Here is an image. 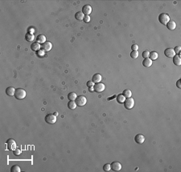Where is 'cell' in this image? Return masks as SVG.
I'll use <instances>...</instances> for the list:
<instances>
[{
  "label": "cell",
  "instance_id": "obj_34",
  "mask_svg": "<svg viewBox=\"0 0 181 172\" xmlns=\"http://www.w3.org/2000/svg\"><path fill=\"white\" fill-rule=\"evenodd\" d=\"M83 20L85 23H89V21H90V16H89V15H85Z\"/></svg>",
  "mask_w": 181,
  "mask_h": 172
},
{
  "label": "cell",
  "instance_id": "obj_28",
  "mask_svg": "<svg viewBox=\"0 0 181 172\" xmlns=\"http://www.w3.org/2000/svg\"><path fill=\"white\" fill-rule=\"evenodd\" d=\"M130 57L132 58H135V59L139 57V52H138V50H132L131 53H130Z\"/></svg>",
  "mask_w": 181,
  "mask_h": 172
},
{
  "label": "cell",
  "instance_id": "obj_24",
  "mask_svg": "<svg viewBox=\"0 0 181 172\" xmlns=\"http://www.w3.org/2000/svg\"><path fill=\"white\" fill-rule=\"evenodd\" d=\"M125 100H126V98L124 97V95H122V94L118 95V96H117V101L119 103H123L124 102H125Z\"/></svg>",
  "mask_w": 181,
  "mask_h": 172
},
{
  "label": "cell",
  "instance_id": "obj_10",
  "mask_svg": "<svg viewBox=\"0 0 181 172\" xmlns=\"http://www.w3.org/2000/svg\"><path fill=\"white\" fill-rule=\"evenodd\" d=\"M164 54L168 58H173L176 55V53L174 51V49L172 48H167L164 50Z\"/></svg>",
  "mask_w": 181,
  "mask_h": 172
},
{
  "label": "cell",
  "instance_id": "obj_18",
  "mask_svg": "<svg viewBox=\"0 0 181 172\" xmlns=\"http://www.w3.org/2000/svg\"><path fill=\"white\" fill-rule=\"evenodd\" d=\"M36 42H37L38 43H40V44L44 43V42H46L45 35H44V34H40V35H38L37 38H36Z\"/></svg>",
  "mask_w": 181,
  "mask_h": 172
},
{
  "label": "cell",
  "instance_id": "obj_40",
  "mask_svg": "<svg viewBox=\"0 0 181 172\" xmlns=\"http://www.w3.org/2000/svg\"><path fill=\"white\" fill-rule=\"evenodd\" d=\"M54 115H56H56H58V113H57V112H56V113H55V114H54Z\"/></svg>",
  "mask_w": 181,
  "mask_h": 172
},
{
  "label": "cell",
  "instance_id": "obj_15",
  "mask_svg": "<svg viewBox=\"0 0 181 172\" xmlns=\"http://www.w3.org/2000/svg\"><path fill=\"white\" fill-rule=\"evenodd\" d=\"M143 65L145 67H151V65H152V60L149 58H144V60L143 61Z\"/></svg>",
  "mask_w": 181,
  "mask_h": 172
},
{
  "label": "cell",
  "instance_id": "obj_32",
  "mask_svg": "<svg viewBox=\"0 0 181 172\" xmlns=\"http://www.w3.org/2000/svg\"><path fill=\"white\" fill-rule=\"evenodd\" d=\"M13 153H14L15 155L18 156V155H19V154H21V150L18 149V148H16V149H15L14 150H13Z\"/></svg>",
  "mask_w": 181,
  "mask_h": 172
},
{
  "label": "cell",
  "instance_id": "obj_21",
  "mask_svg": "<svg viewBox=\"0 0 181 172\" xmlns=\"http://www.w3.org/2000/svg\"><path fill=\"white\" fill-rule=\"evenodd\" d=\"M77 107V103H76L75 101H71L69 100V102L68 103V107L70 109V110H74L76 109V107Z\"/></svg>",
  "mask_w": 181,
  "mask_h": 172
},
{
  "label": "cell",
  "instance_id": "obj_38",
  "mask_svg": "<svg viewBox=\"0 0 181 172\" xmlns=\"http://www.w3.org/2000/svg\"><path fill=\"white\" fill-rule=\"evenodd\" d=\"M176 86H177V87L178 88H181V84H180V79H179L178 81H177V83H176Z\"/></svg>",
  "mask_w": 181,
  "mask_h": 172
},
{
  "label": "cell",
  "instance_id": "obj_2",
  "mask_svg": "<svg viewBox=\"0 0 181 172\" xmlns=\"http://www.w3.org/2000/svg\"><path fill=\"white\" fill-rule=\"evenodd\" d=\"M123 104H124V107H125L126 109L130 110V109H132L134 107V106H135V100H134V99H132L131 97L127 98V99H126V100L123 103Z\"/></svg>",
  "mask_w": 181,
  "mask_h": 172
},
{
  "label": "cell",
  "instance_id": "obj_3",
  "mask_svg": "<svg viewBox=\"0 0 181 172\" xmlns=\"http://www.w3.org/2000/svg\"><path fill=\"white\" fill-rule=\"evenodd\" d=\"M159 21L160 23H162L163 25H167V23L170 21V17L167 14H165V13H163V14H160L159 16Z\"/></svg>",
  "mask_w": 181,
  "mask_h": 172
},
{
  "label": "cell",
  "instance_id": "obj_23",
  "mask_svg": "<svg viewBox=\"0 0 181 172\" xmlns=\"http://www.w3.org/2000/svg\"><path fill=\"white\" fill-rule=\"evenodd\" d=\"M25 38H26V40L28 41V42H32V41L35 39V35L32 34H29V33H28V34L25 35Z\"/></svg>",
  "mask_w": 181,
  "mask_h": 172
},
{
  "label": "cell",
  "instance_id": "obj_31",
  "mask_svg": "<svg viewBox=\"0 0 181 172\" xmlns=\"http://www.w3.org/2000/svg\"><path fill=\"white\" fill-rule=\"evenodd\" d=\"M143 57L144 58H149V55H150V52L148 51V50H145V51L143 52Z\"/></svg>",
  "mask_w": 181,
  "mask_h": 172
},
{
  "label": "cell",
  "instance_id": "obj_1",
  "mask_svg": "<svg viewBox=\"0 0 181 172\" xmlns=\"http://www.w3.org/2000/svg\"><path fill=\"white\" fill-rule=\"evenodd\" d=\"M26 95H27L26 91L22 88H18V89H16V91H15V97L16 99L22 100V99H23L25 97H26Z\"/></svg>",
  "mask_w": 181,
  "mask_h": 172
},
{
  "label": "cell",
  "instance_id": "obj_8",
  "mask_svg": "<svg viewBox=\"0 0 181 172\" xmlns=\"http://www.w3.org/2000/svg\"><path fill=\"white\" fill-rule=\"evenodd\" d=\"M110 165H111V170L114 171H118L122 169V165L119 162H113Z\"/></svg>",
  "mask_w": 181,
  "mask_h": 172
},
{
  "label": "cell",
  "instance_id": "obj_17",
  "mask_svg": "<svg viewBox=\"0 0 181 172\" xmlns=\"http://www.w3.org/2000/svg\"><path fill=\"white\" fill-rule=\"evenodd\" d=\"M167 29H169L170 31H174L176 28V23L174 21H169L167 23V24L166 25Z\"/></svg>",
  "mask_w": 181,
  "mask_h": 172
},
{
  "label": "cell",
  "instance_id": "obj_25",
  "mask_svg": "<svg viewBox=\"0 0 181 172\" xmlns=\"http://www.w3.org/2000/svg\"><path fill=\"white\" fill-rule=\"evenodd\" d=\"M122 95H124V97L125 98H130L132 95V93H131V91L130 90H124L123 92H122Z\"/></svg>",
  "mask_w": 181,
  "mask_h": 172
},
{
  "label": "cell",
  "instance_id": "obj_22",
  "mask_svg": "<svg viewBox=\"0 0 181 172\" xmlns=\"http://www.w3.org/2000/svg\"><path fill=\"white\" fill-rule=\"evenodd\" d=\"M77 98V94L74 93V92L69 93V95H68V99H69V100H71V101H75Z\"/></svg>",
  "mask_w": 181,
  "mask_h": 172
},
{
  "label": "cell",
  "instance_id": "obj_37",
  "mask_svg": "<svg viewBox=\"0 0 181 172\" xmlns=\"http://www.w3.org/2000/svg\"><path fill=\"white\" fill-rule=\"evenodd\" d=\"M35 29L34 28H32V27H30V28L28 29V33L29 34H34V33H35Z\"/></svg>",
  "mask_w": 181,
  "mask_h": 172
},
{
  "label": "cell",
  "instance_id": "obj_4",
  "mask_svg": "<svg viewBox=\"0 0 181 172\" xmlns=\"http://www.w3.org/2000/svg\"><path fill=\"white\" fill-rule=\"evenodd\" d=\"M75 102L78 107H84L87 103V99L84 96V95H79V96L76 99Z\"/></svg>",
  "mask_w": 181,
  "mask_h": 172
},
{
  "label": "cell",
  "instance_id": "obj_36",
  "mask_svg": "<svg viewBox=\"0 0 181 172\" xmlns=\"http://www.w3.org/2000/svg\"><path fill=\"white\" fill-rule=\"evenodd\" d=\"M131 49L132 50H139V46L137 44H133L131 46Z\"/></svg>",
  "mask_w": 181,
  "mask_h": 172
},
{
  "label": "cell",
  "instance_id": "obj_26",
  "mask_svg": "<svg viewBox=\"0 0 181 172\" xmlns=\"http://www.w3.org/2000/svg\"><path fill=\"white\" fill-rule=\"evenodd\" d=\"M150 57H151V60H155L158 58V53L155 51H152V52H150Z\"/></svg>",
  "mask_w": 181,
  "mask_h": 172
},
{
  "label": "cell",
  "instance_id": "obj_9",
  "mask_svg": "<svg viewBox=\"0 0 181 172\" xmlns=\"http://www.w3.org/2000/svg\"><path fill=\"white\" fill-rule=\"evenodd\" d=\"M145 136L143 134H137L135 137V141L137 142L138 144H143L144 142H145Z\"/></svg>",
  "mask_w": 181,
  "mask_h": 172
},
{
  "label": "cell",
  "instance_id": "obj_27",
  "mask_svg": "<svg viewBox=\"0 0 181 172\" xmlns=\"http://www.w3.org/2000/svg\"><path fill=\"white\" fill-rule=\"evenodd\" d=\"M11 172H20L21 169L18 165H14L11 168Z\"/></svg>",
  "mask_w": 181,
  "mask_h": 172
},
{
  "label": "cell",
  "instance_id": "obj_6",
  "mask_svg": "<svg viewBox=\"0 0 181 172\" xmlns=\"http://www.w3.org/2000/svg\"><path fill=\"white\" fill-rule=\"evenodd\" d=\"M7 149L9 150H14L15 149H16V142L14 139L12 138H9L7 141Z\"/></svg>",
  "mask_w": 181,
  "mask_h": 172
},
{
  "label": "cell",
  "instance_id": "obj_35",
  "mask_svg": "<svg viewBox=\"0 0 181 172\" xmlns=\"http://www.w3.org/2000/svg\"><path fill=\"white\" fill-rule=\"evenodd\" d=\"M93 86H94V83H93V81H88L87 82V87H88L89 88H90V87H93Z\"/></svg>",
  "mask_w": 181,
  "mask_h": 172
},
{
  "label": "cell",
  "instance_id": "obj_33",
  "mask_svg": "<svg viewBox=\"0 0 181 172\" xmlns=\"http://www.w3.org/2000/svg\"><path fill=\"white\" fill-rule=\"evenodd\" d=\"M180 50H181V47H180V46H176V47H175L174 51H175V53H176V54H180Z\"/></svg>",
  "mask_w": 181,
  "mask_h": 172
},
{
  "label": "cell",
  "instance_id": "obj_30",
  "mask_svg": "<svg viewBox=\"0 0 181 172\" xmlns=\"http://www.w3.org/2000/svg\"><path fill=\"white\" fill-rule=\"evenodd\" d=\"M44 54H45V51L44 50H40L37 51V55L39 57H43V56H44Z\"/></svg>",
  "mask_w": 181,
  "mask_h": 172
},
{
  "label": "cell",
  "instance_id": "obj_7",
  "mask_svg": "<svg viewBox=\"0 0 181 172\" xmlns=\"http://www.w3.org/2000/svg\"><path fill=\"white\" fill-rule=\"evenodd\" d=\"M93 89H94V91L96 92H102L103 91L105 90V85L104 83H96L94 86H93Z\"/></svg>",
  "mask_w": 181,
  "mask_h": 172
},
{
  "label": "cell",
  "instance_id": "obj_14",
  "mask_svg": "<svg viewBox=\"0 0 181 172\" xmlns=\"http://www.w3.org/2000/svg\"><path fill=\"white\" fill-rule=\"evenodd\" d=\"M101 80H102V75L100 74L97 73L94 74L92 78V81L94 83H101Z\"/></svg>",
  "mask_w": 181,
  "mask_h": 172
},
{
  "label": "cell",
  "instance_id": "obj_20",
  "mask_svg": "<svg viewBox=\"0 0 181 172\" xmlns=\"http://www.w3.org/2000/svg\"><path fill=\"white\" fill-rule=\"evenodd\" d=\"M84 17H85V15L82 13V11H78V12L76 13L75 15V18L77 20H79V21H81L84 19Z\"/></svg>",
  "mask_w": 181,
  "mask_h": 172
},
{
  "label": "cell",
  "instance_id": "obj_11",
  "mask_svg": "<svg viewBox=\"0 0 181 172\" xmlns=\"http://www.w3.org/2000/svg\"><path fill=\"white\" fill-rule=\"evenodd\" d=\"M92 12V7L89 5H85L82 7V13L85 15H89Z\"/></svg>",
  "mask_w": 181,
  "mask_h": 172
},
{
  "label": "cell",
  "instance_id": "obj_29",
  "mask_svg": "<svg viewBox=\"0 0 181 172\" xmlns=\"http://www.w3.org/2000/svg\"><path fill=\"white\" fill-rule=\"evenodd\" d=\"M103 170H104L105 171H110V170H111V165H110V163L105 164V165L103 166Z\"/></svg>",
  "mask_w": 181,
  "mask_h": 172
},
{
  "label": "cell",
  "instance_id": "obj_13",
  "mask_svg": "<svg viewBox=\"0 0 181 172\" xmlns=\"http://www.w3.org/2000/svg\"><path fill=\"white\" fill-rule=\"evenodd\" d=\"M15 90L13 87H8L7 89H6V94L9 96H14L15 94Z\"/></svg>",
  "mask_w": 181,
  "mask_h": 172
},
{
  "label": "cell",
  "instance_id": "obj_5",
  "mask_svg": "<svg viewBox=\"0 0 181 172\" xmlns=\"http://www.w3.org/2000/svg\"><path fill=\"white\" fill-rule=\"evenodd\" d=\"M44 120L48 124H54L56 122V116L53 114H48L45 116Z\"/></svg>",
  "mask_w": 181,
  "mask_h": 172
},
{
  "label": "cell",
  "instance_id": "obj_39",
  "mask_svg": "<svg viewBox=\"0 0 181 172\" xmlns=\"http://www.w3.org/2000/svg\"><path fill=\"white\" fill-rule=\"evenodd\" d=\"M89 91H94V89H93V87H90V88H89Z\"/></svg>",
  "mask_w": 181,
  "mask_h": 172
},
{
  "label": "cell",
  "instance_id": "obj_19",
  "mask_svg": "<svg viewBox=\"0 0 181 172\" xmlns=\"http://www.w3.org/2000/svg\"><path fill=\"white\" fill-rule=\"evenodd\" d=\"M31 48H32V50H34V51H38V50H40L41 46H40V43H38V42H33V43L31 45Z\"/></svg>",
  "mask_w": 181,
  "mask_h": 172
},
{
  "label": "cell",
  "instance_id": "obj_12",
  "mask_svg": "<svg viewBox=\"0 0 181 172\" xmlns=\"http://www.w3.org/2000/svg\"><path fill=\"white\" fill-rule=\"evenodd\" d=\"M42 48L44 51H49V50H52V44L50 42H46L42 44Z\"/></svg>",
  "mask_w": 181,
  "mask_h": 172
},
{
  "label": "cell",
  "instance_id": "obj_16",
  "mask_svg": "<svg viewBox=\"0 0 181 172\" xmlns=\"http://www.w3.org/2000/svg\"><path fill=\"white\" fill-rule=\"evenodd\" d=\"M173 63L176 66H180L181 65V58L179 54H176L173 57Z\"/></svg>",
  "mask_w": 181,
  "mask_h": 172
}]
</instances>
